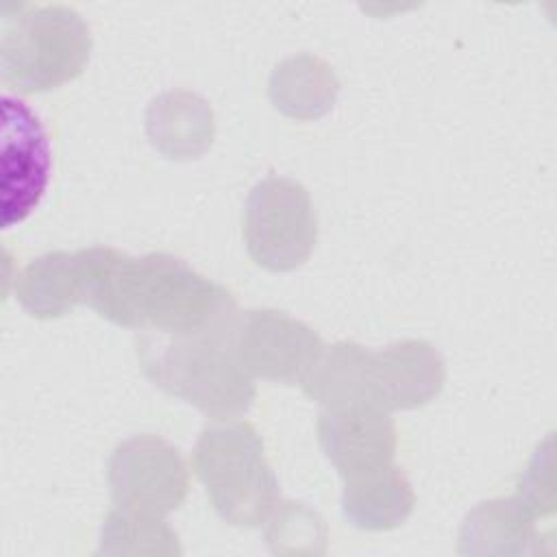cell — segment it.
I'll return each instance as SVG.
<instances>
[{"mask_svg":"<svg viewBox=\"0 0 557 557\" xmlns=\"http://www.w3.org/2000/svg\"><path fill=\"white\" fill-rule=\"evenodd\" d=\"M146 131L154 148L165 157H198L211 146L213 113L209 104L194 94L168 91L148 107Z\"/></svg>","mask_w":557,"mask_h":557,"instance_id":"7c38bea8","label":"cell"},{"mask_svg":"<svg viewBox=\"0 0 557 557\" xmlns=\"http://www.w3.org/2000/svg\"><path fill=\"white\" fill-rule=\"evenodd\" d=\"M305 394L329 409H413L435 398L444 385L440 352L418 339L370 352L352 342L322 348L300 381Z\"/></svg>","mask_w":557,"mask_h":557,"instance_id":"7a4b0ae2","label":"cell"},{"mask_svg":"<svg viewBox=\"0 0 557 557\" xmlns=\"http://www.w3.org/2000/svg\"><path fill=\"white\" fill-rule=\"evenodd\" d=\"M244 239L255 263L272 272L302 265L318 239V220L307 189L283 176H268L248 194Z\"/></svg>","mask_w":557,"mask_h":557,"instance_id":"8992f818","label":"cell"},{"mask_svg":"<svg viewBox=\"0 0 557 557\" xmlns=\"http://www.w3.org/2000/svg\"><path fill=\"white\" fill-rule=\"evenodd\" d=\"M15 298L41 320L61 318L83 302V265L78 252H46L22 268L13 283Z\"/></svg>","mask_w":557,"mask_h":557,"instance_id":"8fae6325","label":"cell"},{"mask_svg":"<svg viewBox=\"0 0 557 557\" xmlns=\"http://www.w3.org/2000/svg\"><path fill=\"white\" fill-rule=\"evenodd\" d=\"M91 54V33L65 4H22L4 17L0 37L2 83L39 94L76 78Z\"/></svg>","mask_w":557,"mask_h":557,"instance_id":"277c9868","label":"cell"},{"mask_svg":"<svg viewBox=\"0 0 557 557\" xmlns=\"http://www.w3.org/2000/svg\"><path fill=\"white\" fill-rule=\"evenodd\" d=\"M233 337L235 326L198 335H141L137 355L157 387L209 418H237L252 405L255 385L235 355Z\"/></svg>","mask_w":557,"mask_h":557,"instance_id":"3957f363","label":"cell"},{"mask_svg":"<svg viewBox=\"0 0 557 557\" xmlns=\"http://www.w3.org/2000/svg\"><path fill=\"white\" fill-rule=\"evenodd\" d=\"M413 492L409 481L392 463L346 479L342 498L344 518L370 531L392 529L400 524L413 509Z\"/></svg>","mask_w":557,"mask_h":557,"instance_id":"4fadbf2b","label":"cell"},{"mask_svg":"<svg viewBox=\"0 0 557 557\" xmlns=\"http://www.w3.org/2000/svg\"><path fill=\"white\" fill-rule=\"evenodd\" d=\"M109 485L120 509L163 516L183 503L187 468L165 440L141 435L122 442L111 453Z\"/></svg>","mask_w":557,"mask_h":557,"instance_id":"52a82bcc","label":"cell"},{"mask_svg":"<svg viewBox=\"0 0 557 557\" xmlns=\"http://www.w3.org/2000/svg\"><path fill=\"white\" fill-rule=\"evenodd\" d=\"M318 437L329 461L344 479L392 463L396 429L385 411L372 407H337L320 416Z\"/></svg>","mask_w":557,"mask_h":557,"instance_id":"30bf717a","label":"cell"},{"mask_svg":"<svg viewBox=\"0 0 557 557\" xmlns=\"http://www.w3.org/2000/svg\"><path fill=\"white\" fill-rule=\"evenodd\" d=\"M194 466L215 511L239 527H257L278 500V483L265 461L263 444L248 422L202 431Z\"/></svg>","mask_w":557,"mask_h":557,"instance_id":"5b68a950","label":"cell"},{"mask_svg":"<svg viewBox=\"0 0 557 557\" xmlns=\"http://www.w3.org/2000/svg\"><path fill=\"white\" fill-rule=\"evenodd\" d=\"M50 178V144L41 120L15 98L2 96V228L24 222Z\"/></svg>","mask_w":557,"mask_h":557,"instance_id":"ba28073f","label":"cell"},{"mask_svg":"<svg viewBox=\"0 0 557 557\" xmlns=\"http://www.w3.org/2000/svg\"><path fill=\"white\" fill-rule=\"evenodd\" d=\"M339 91L333 70L318 57L298 54L278 63L270 78V98L278 111L296 120L324 115Z\"/></svg>","mask_w":557,"mask_h":557,"instance_id":"5bb4252c","label":"cell"},{"mask_svg":"<svg viewBox=\"0 0 557 557\" xmlns=\"http://www.w3.org/2000/svg\"><path fill=\"white\" fill-rule=\"evenodd\" d=\"M78 257L83 302L120 326L198 335L237 322L231 294L172 255L131 259L111 248H85Z\"/></svg>","mask_w":557,"mask_h":557,"instance_id":"6da1fadb","label":"cell"},{"mask_svg":"<svg viewBox=\"0 0 557 557\" xmlns=\"http://www.w3.org/2000/svg\"><path fill=\"white\" fill-rule=\"evenodd\" d=\"M233 344L248 374L278 383H300L324 348L315 331L274 309L237 315Z\"/></svg>","mask_w":557,"mask_h":557,"instance_id":"9c48e42d","label":"cell"}]
</instances>
